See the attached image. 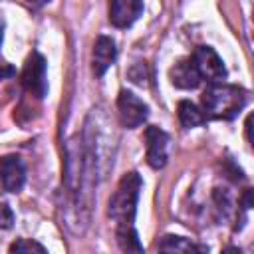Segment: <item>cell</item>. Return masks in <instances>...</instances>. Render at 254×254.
<instances>
[{
    "mask_svg": "<svg viewBox=\"0 0 254 254\" xmlns=\"http://www.w3.org/2000/svg\"><path fill=\"white\" fill-rule=\"evenodd\" d=\"M141 185L143 181L139 173L131 171L123 175L107 204V214L115 222L117 244L123 252H143V244L139 242V234L135 230V214Z\"/></svg>",
    "mask_w": 254,
    "mask_h": 254,
    "instance_id": "6da1fadb",
    "label": "cell"
},
{
    "mask_svg": "<svg viewBox=\"0 0 254 254\" xmlns=\"http://www.w3.org/2000/svg\"><path fill=\"white\" fill-rule=\"evenodd\" d=\"M246 99L248 93L238 85H230L224 81L208 83L202 93V111L210 119L230 121L244 109Z\"/></svg>",
    "mask_w": 254,
    "mask_h": 254,
    "instance_id": "7a4b0ae2",
    "label": "cell"
},
{
    "mask_svg": "<svg viewBox=\"0 0 254 254\" xmlns=\"http://www.w3.org/2000/svg\"><path fill=\"white\" fill-rule=\"evenodd\" d=\"M20 81L28 93L38 99H44L48 93V75H46V58L40 52H32L24 64Z\"/></svg>",
    "mask_w": 254,
    "mask_h": 254,
    "instance_id": "3957f363",
    "label": "cell"
},
{
    "mask_svg": "<svg viewBox=\"0 0 254 254\" xmlns=\"http://www.w3.org/2000/svg\"><path fill=\"white\" fill-rule=\"evenodd\" d=\"M190 62L194 64L198 75L202 81L206 83H216V81H224L228 71L220 60V56L210 48V46H198L192 56H190Z\"/></svg>",
    "mask_w": 254,
    "mask_h": 254,
    "instance_id": "277c9868",
    "label": "cell"
},
{
    "mask_svg": "<svg viewBox=\"0 0 254 254\" xmlns=\"http://www.w3.org/2000/svg\"><path fill=\"white\" fill-rule=\"evenodd\" d=\"M117 113H119V121L123 127L135 129L141 123H145V119L149 115V107L133 91L121 89L117 95Z\"/></svg>",
    "mask_w": 254,
    "mask_h": 254,
    "instance_id": "5b68a950",
    "label": "cell"
},
{
    "mask_svg": "<svg viewBox=\"0 0 254 254\" xmlns=\"http://www.w3.org/2000/svg\"><path fill=\"white\" fill-rule=\"evenodd\" d=\"M145 143H147V163H149V167L163 169L167 165L169 135L161 127L149 125L145 129Z\"/></svg>",
    "mask_w": 254,
    "mask_h": 254,
    "instance_id": "8992f818",
    "label": "cell"
},
{
    "mask_svg": "<svg viewBox=\"0 0 254 254\" xmlns=\"http://www.w3.org/2000/svg\"><path fill=\"white\" fill-rule=\"evenodd\" d=\"M0 183L8 192L22 190L26 183V165L18 155L0 157Z\"/></svg>",
    "mask_w": 254,
    "mask_h": 254,
    "instance_id": "52a82bcc",
    "label": "cell"
},
{
    "mask_svg": "<svg viewBox=\"0 0 254 254\" xmlns=\"http://www.w3.org/2000/svg\"><path fill=\"white\" fill-rule=\"evenodd\" d=\"M143 12V0H111L109 22L115 28H129Z\"/></svg>",
    "mask_w": 254,
    "mask_h": 254,
    "instance_id": "ba28073f",
    "label": "cell"
},
{
    "mask_svg": "<svg viewBox=\"0 0 254 254\" xmlns=\"http://www.w3.org/2000/svg\"><path fill=\"white\" fill-rule=\"evenodd\" d=\"M115 58H117L115 42L107 36H99L95 40V46H93V73L97 77L105 75V71L113 65Z\"/></svg>",
    "mask_w": 254,
    "mask_h": 254,
    "instance_id": "9c48e42d",
    "label": "cell"
},
{
    "mask_svg": "<svg viewBox=\"0 0 254 254\" xmlns=\"http://www.w3.org/2000/svg\"><path fill=\"white\" fill-rule=\"evenodd\" d=\"M169 75H171L173 85L179 87V89H194V87H198L200 81H202L200 75H198V71H196V67H194V64L190 62V58L177 62V64L171 67Z\"/></svg>",
    "mask_w": 254,
    "mask_h": 254,
    "instance_id": "30bf717a",
    "label": "cell"
},
{
    "mask_svg": "<svg viewBox=\"0 0 254 254\" xmlns=\"http://www.w3.org/2000/svg\"><path fill=\"white\" fill-rule=\"evenodd\" d=\"M177 115H179V121L183 127L190 129V127H198L206 121V115L200 107H196L194 103L190 101H179V107H177Z\"/></svg>",
    "mask_w": 254,
    "mask_h": 254,
    "instance_id": "8fae6325",
    "label": "cell"
},
{
    "mask_svg": "<svg viewBox=\"0 0 254 254\" xmlns=\"http://www.w3.org/2000/svg\"><path fill=\"white\" fill-rule=\"evenodd\" d=\"M159 250H165V252H206L208 248L206 246H200V244H194V242H190L185 236L167 234V236L161 238Z\"/></svg>",
    "mask_w": 254,
    "mask_h": 254,
    "instance_id": "7c38bea8",
    "label": "cell"
},
{
    "mask_svg": "<svg viewBox=\"0 0 254 254\" xmlns=\"http://www.w3.org/2000/svg\"><path fill=\"white\" fill-rule=\"evenodd\" d=\"M10 252H40V254H44L46 248H44L40 242H36V240L20 238V240H16V242L10 246Z\"/></svg>",
    "mask_w": 254,
    "mask_h": 254,
    "instance_id": "4fadbf2b",
    "label": "cell"
},
{
    "mask_svg": "<svg viewBox=\"0 0 254 254\" xmlns=\"http://www.w3.org/2000/svg\"><path fill=\"white\" fill-rule=\"evenodd\" d=\"M12 224H14V212H12V208L4 200H0V230H8Z\"/></svg>",
    "mask_w": 254,
    "mask_h": 254,
    "instance_id": "5bb4252c",
    "label": "cell"
},
{
    "mask_svg": "<svg viewBox=\"0 0 254 254\" xmlns=\"http://www.w3.org/2000/svg\"><path fill=\"white\" fill-rule=\"evenodd\" d=\"M10 75H14V67L10 64H0V79L10 77Z\"/></svg>",
    "mask_w": 254,
    "mask_h": 254,
    "instance_id": "9a60e30c",
    "label": "cell"
},
{
    "mask_svg": "<svg viewBox=\"0 0 254 254\" xmlns=\"http://www.w3.org/2000/svg\"><path fill=\"white\" fill-rule=\"evenodd\" d=\"M26 2H28L32 8H42V6H44V4H48L50 0H26Z\"/></svg>",
    "mask_w": 254,
    "mask_h": 254,
    "instance_id": "2e32d148",
    "label": "cell"
},
{
    "mask_svg": "<svg viewBox=\"0 0 254 254\" xmlns=\"http://www.w3.org/2000/svg\"><path fill=\"white\" fill-rule=\"evenodd\" d=\"M2 38H4V32H2V22H0V46H2Z\"/></svg>",
    "mask_w": 254,
    "mask_h": 254,
    "instance_id": "e0dca14e",
    "label": "cell"
}]
</instances>
